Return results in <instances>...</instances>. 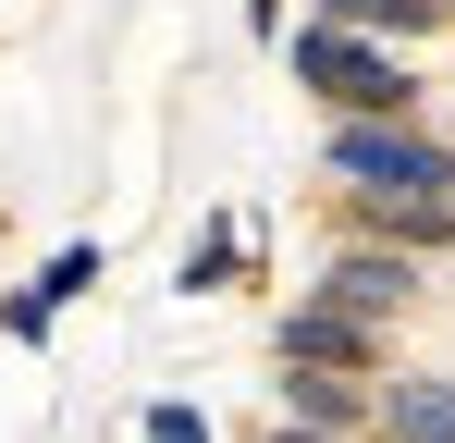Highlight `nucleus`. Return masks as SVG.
I'll use <instances>...</instances> for the list:
<instances>
[{
  "mask_svg": "<svg viewBox=\"0 0 455 443\" xmlns=\"http://www.w3.org/2000/svg\"><path fill=\"white\" fill-rule=\"evenodd\" d=\"M246 25H259V37H271V25H283V0H246Z\"/></svg>",
  "mask_w": 455,
  "mask_h": 443,
  "instance_id": "13",
  "label": "nucleus"
},
{
  "mask_svg": "<svg viewBox=\"0 0 455 443\" xmlns=\"http://www.w3.org/2000/svg\"><path fill=\"white\" fill-rule=\"evenodd\" d=\"M370 419L394 443H455V382H370Z\"/></svg>",
  "mask_w": 455,
  "mask_h": 443,
  "instance_id": "7",
  "label": "nucleus"
},
{
  "mask_svg": "<svg viewBox=\"0 0 455 443\" xmlns=\"http://www.w3.org/2000/svg\"><path fill=\"white\" fill-rule=\"evenodd\" d=\"M234 259H246V234H234V222H210V234H197V259H185V295H222Z\"/></svg>",
  "mask_w": 455,
  "mask_h": 443,
  "instance_id": "10",
  "label": "nucleus"
},
{
  "mask_svg": "<svg viewBox=\"0 0 455 443\" xmlns=\"http://www.w3.org/2000/svg\"><path fill=\"white\" fill-rule=\"evenodd\" d=\"M271 443H357V431H307V419H283V431H271Z\"/></svg>",
  "mask_w": 455,
  "mask_h": 443,
  "instance_id": "12",
  "label": "nucleus"
},
{
  "mask_svg": "<svg viewBox=\"0 0 455 443\" xmlns=\"http://www.w3.org/2000/svg\"><path fill=\"white\" fill-rule=\"evenodd\" d=\"M283 358H307V369H381V320L345 308V295H296V308H283Z\"/></svg>",
  "mask_w": 455,
  "mask_h": 443,
  "instance_id": "3",
  "label": "nucleus"
},
{
  "mask_svg": "<svg viewBox=\"0 0 455 443\" xmlns=\"http://www.w3.org/2000/svg\"><path fill=\"white\" fill-rule=\"evenodd\" d=\"M332 185L345 197H455V148L419 136L406 111H345L332 124Z\"/></svg>",
  "mask_w": 455,
  "mask_h": 443,
  "instance_id": "1",
  "label": "nucleus"
},
{
  "mask_svg": "<svg viewBox=\"0 0 455 443\" xmlns=\"http://www.w3.org/2000/svg\"><path fill=\"white\" fill-rule=\"evenodd\" d=\"M357 222H370L381 246L419 259V246H443V234H455V197H357Z\"/></svg>",
  "mask_w": 455,
  "mask_h": 443,
  "instance_id": "8",
  "label": "nucleus"
},
{
  "mask_svg": "<svg viewBox=\"0 0 455 443\" xmlns=\"http://www.w3.org/2000/svg\"><path fill=\"white\" fill-rule=\"evenodd\" d=\"M320 295H345V308H370V320H394V308L419 295V259H406V246H345V259L320 271Z\"/></svg>",
  "mask_w": 455,
  "mask_h": 443,
  "instance_id": "4",
  "label": "nucleus"
},
{
  "mask_svg": "<svg viewBox=\"0 0 455 443\" xmlns=\"http://www.w3.org/2000/svg\"><path fill=\"white\" fill-rule=\"evenodd\" d=\"M283 419H307V431H357V419H370V369H307V358H283Z\"/></svg>",
  "mask_w": 455,
  "mask_h": 443,
  "instance_id": "5",
  "label": "nucleus"
},
{
  "mask_svg": "<svg viewBox=\"0 0 455 443\" xmlns=\"http://www.w3.org/2000/svg\"><path fill=\"white\" fill-rule=\"evenodd\" d=\"M296 86L332 99V111H419V74L394 62V50H370L357 25H307L296 37Z\"/></svg>",
  "mask_w": 455,
  "mask_h": 443,
  "instance_id": "2",
  "label": "nucleus"
},
{
  "mask_svg": "<svg viewBox=\"0 0 455 443\" xmlns=\"http://www.w3.org/2000/svg\"><path fill=\"white\" fill-rule=\"evenodd\" d=\"M320 25H357V37H431L443 0H320Z\"/></svg>",
  "mask_w": 455,
  "mask_h": 443,
  "instance_id": "9",
  "label": "nucleus"
},
{
  "mask_svg": "<svg viewBox=\"0 0 455 443\" xmlns=\"http://www.w3.org/2000/svg\"><path fill=\"white\" fill-rule=\"evenodd\" d=\"M148 443H210V419L197 407H148Z\"/></svg>",
  "mask_w": 455,
  "mask_h": 443,
  "instance_id": "11",
  "label": "nucleus"
},
{
  "mask_svg": "<svg viewBox=\"0 0 455 443\" xmlns=\"http://www.w3.org/2000/svg\"><path fill=\"white\" fill-rule=\"evenodd\" d=\"M443 12H455V0H443Z\"/></svg>",
  "mask_w": 455,
  "mask_h": 443,
  "instance_id": "14",
  "label": "nucleus"
},
{
  "mask_svg": "<svg viewBox=\"0 0 455 443\" xmlns=\"http://www.w3.org/2000/svg\"><path fill=\"white\" fill-rule=\"evenodd\" d=\"M86 284H99V246H62V259H50L37 284H25L12 308H0V333H12V345H37V333H50V320H62V308H75Z\"/></svg>",
  "mask_w": 455,
  "mask_h": 443,
  "instance_id": "6",
  "label": "nucleus"
}]
</instances>
